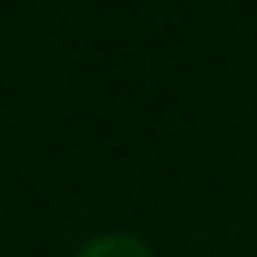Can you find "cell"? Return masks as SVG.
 I'll use <instances>...</instances> for the list:
<instances>
[{"label":"cell","instance_id":"1","mask_svg":"<svg viewBox=\"0 0 257 257\" xmlns=\"http://www.w3.org/2000/svg\"><path fill=\"white\" fill-rule=\"evenodd\" d=\"M77 257H150V248L142 240H133V236H99Z\"/></svg>","mask_w":257,"mask_h":257}]
</instances>
